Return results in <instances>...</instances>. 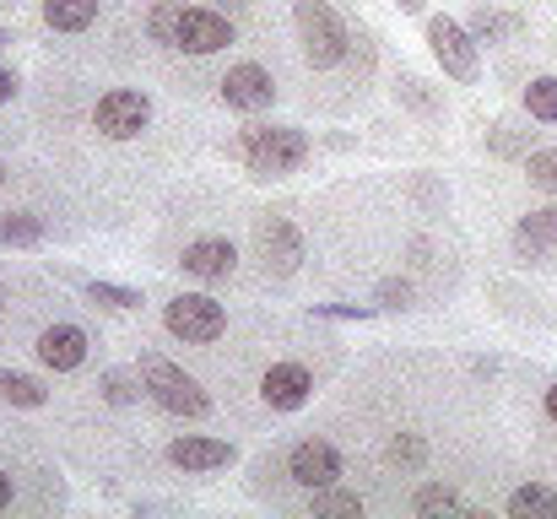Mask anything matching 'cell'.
<instances>
[{"mask_svg":"<svg viewBox=\"0 0 557 519\" xmlns=\"http://www.w3.org/2000/svg\"><path fill=\"white\" fill-rule=\"evenodd\" d=\"M141 384H147V395H152L169 417H185V422L211 417V395L200 390V379H189L180 362H169V357H158V351H141Z\"/></svg>","mask_w":557,"mask_h":519,"instance_id":"3","label":"cell"},{"mask_svg":"<svg viewBox=\"0 0 557 519\" xmlns=\"http://www.w3.org/2000/svg\"><path fill=\"white\" fill-rule=\"evenodd\" d=\"M0 400H5V406H22V411H38V406H49V390H44L33 373L0 368Z\"/></svg>","mask_w":557,"mask_h":519,"instance_id":"19","label":"cell"},{"mask_svg":"<svg viewBox=\"0 0 557 519\" xmlns=\"http://www.w3.org/2000/svg\"><path fill=\"white\" fill-rule=\"evenodd\" d=\"M163 331L185 346H211L227 331V309L211 293H180L174 304H163Z\"/></svg>","mask_w":557,"mask_h":519,"instance_id":"5","label":"cell"},{"mask_svg":"<svg viewBox=\"0 0 557 519\" xmlns=\"http://www.w3.org/2000/svg\"><path fill=\"white\" fill-rule=\"evenodd\" d=\"M0 314H5V282H0Z\"/></svg>","mask_w":557,"mask_h":519,"instance_id":"40","label":"cell"},{"mask_svg":"<svg viewBox=\"0 0 557 519\" xmlns=\"http://www.w3.org/2000/svg\"><path fill=\"white\" fill-rule=\"evenodd\" d=\"M395 98H400L411 114H438V109H444V98H438L422 76H411V71H400V76H395Z\"/></svg>","mask_w":557,"mask_h":519,"instance_id":"24","label":"cell"},{"mask_svg":"<svg viewBox=\"0 0 557 519\" xmlns=\"http://www.w3.org/2000/svg\"><path fill=\"white\" fill-rule=\"evenodd\" d=\"M5 44H11V33H5V27H0V49H5Z\"/></svg>","mask_w":557,"mask_h":519,"instance_id":"39","label":"cell"},{"mask_svg":"<svg viewBox=\"0 0 557 519\" xmlns=\"http://www.w3.org/2000/svg\"><path fill=\"white\" fill-rule=\"evenodd\" d=\"M255 255H260L265 276L287 282L304 265V233L293 227V217H260L255 222Z\"/></svg>","mask_w":557,"mask_h":519,"instance_id":"7","label":"cell"},{"mask_svg":"<svg viewBox=\"0 0 557 519\" xmlns=\"http://www.w3.org/2000/svg\"><path fill=\"white\" fill-rule=\"evenodd\" d=\"M92 125H98V136H109V141H136V136L152 125V98L136 92V87H114V92H103V98L92 103Z\"/></svg>","mask_w":557,"mask_h":519,"instance_id":"6","label":"cell"},{"mask_svg":"<svg viewBox=\"0 0 557 519\" xmlns=\"http://www.w3.org/2000/svg\"><path fill=\"white\" fill-rule=\"evenodd\" d=\"M260 400L271 411H304L314 400V373L304 362H271L260 379Z\"/></svg>","mask_w":557,"mask_h":519,"instance_id":"11","label":"cell"},{"mask_svg":"<svg viewBox=\"0 0 557 519\" xmlns=\"http://www.w3.org/2000/svg\"><path fill=\"white\" fill-rule=\"evenodd\" d=\"M11 98H16V76H11V71H5V65H0V109H5V103H11Z\"/></svg>","mask_w":557,"mask_h":519,"instance_id":"33","label":"cell"},{"mask_svg":"<svg viewBox=\"0 0 557 519\" xmlns=\"http://www.w3.org/2000/svg\"><path fill=\"white\" fill-rule=\"evenodd\" d=\"M180 265H185V276H195V282H227L238 271V249L227 238H195V244H185Z\"/></svg>","mask_w":557,"mask_h":519,"instance_id":"14","label":"cell"},{"mask_svg":"<svg viewBox=\"0 0 557 519\" xmlns=\"http://www.w3.org/2000/svg\"><path fill=\"white\" fill-rule=\"evenodd\" d=\"M87 346H92V336L82 331V325H71V320H60V325H49L44 336H38V362L44 368H54V373H76L82 362H87Z\"/></svg>","mask_w":557,"mask_h":519,"instance_id":"13","label":"cell"},{"mask_svg":"<svg viewBox=\"0 0 557 519\" xmlns=\"http://www.w3.org/2000/svg\"><path fill=\"white\" fill-rule=\"evenodd\" d=\"M487 152L493 158H531L536 152V131H525L520 120H493V131H487Z\"/></svg>","mask_w":557,"mask_h":519,"instance_id":"17","label":"cell"},{"mask_svg":"<svg viewBox=\"0 0 557 519\" xmlns=\"http://www.w3.org/2000/svg\"><path fill=\"white\" fill-rule=\"evenodd\" d=\"M98 395L125 411V406H136V400L147 395V384H141L136 373H125V368H103V373H98Z\"/></svg>","mask_w":557,"mask_h":519,"instance_id":"22","label":"cell"},{"mask_svg":"<svg viewBox=\"0 0 557 519\" xmlns=\"http://www.w3.org/2000/svg\"><path fill=\"white\" fill-rule=\"evenodd\" d=\"M227 44H233V16L227 11H211V5H185L180 11L174 49H185V54H216Z\"/></svg>","mask_w":557,"mask_h":519,"instance_id":"10","label":"cell"},{"mask_svg":"<svg viewBox=\"0 0 557 519\" xmlns=\"http://www.w3.org/2000/svg\"><path fill=\"white\" fill-rule=\"evenodd\" d=\"M82 293H87L98 309H120V314H125V309H141V293H136V287H120V282H98V276H92V282H82Z\"/></svg>","mask_w":557,"mask_h":519,"instance_id":"27","label":"cell"},{"mask_svg":"<svg viewBox=\"0 0 557 519\" xmlns=\"http://www.w3.org/2000/svg\"><path fill=\"white\" fill-rule=\"evenodd\" d=\"M216 5H222V11H233V16H238V11H249V0H216Z\"/></svg>","mask_w":557,"mask_h":519,"instance_id":"38","label":"cell"},{"mask_svg":"<svg viewBox=\"0 0 557 519\" xmlns=\"http://www.w3.org/2000/svg\"><path fill=\"white\" fill-rule=\"evenodd\" d=\"M395 5H400L406 16H422V11H428V0H395Z\"/></svg>","mask_w":557,"mask_h":519,"instance_id":"36","label":"cell"},{"mask_svg":"<svg viewBox=\"0 0 557 519\" xmlns=\"http://www.w3.org/2000/svg\"><path fill=\"white\" fill-rule=\"evenodd\" d=\"M44 22L54 33H87L98 22V0H44Z\"/></svg>","mask_w":557,"mask_h":519,"instance_id":"18","label":"cell"},{"mask_svg":"<svg viewBox=\"0 0 557 519\" xmlns=\"http://www.w3.org/2000/svg\"><path fill=\"white\" fill-rule=\"evenodd\" d=\"M411 298H417V287H411L406 276H384V282L373 287V309H379V314H406Z\"/></svg>","mask_w":557,"mask_h":519,"instance_id":"28","label":"cell"},{"mask_svg":"<svg viewBox=\"0 0 557 519\" xmlns=\"http://www.w3.org/2000/svg\"><path fill=\"white\" fill-rule=\"evenodd\" d=\"M293 27H298L304 60L314 71H331L352 54V33H347V22L336 16L331 0H293Z\"/></svg>","mask_w":557,"mask_h":519,"instance_id":"2","label":"cell"},{"mask_svg":"<svg viewBox=\"0 0 557 519\" xmlns=\"http://www.w3.org/2000/svg\"><path fill=\"white\" fill-rule=\"evenodd\" d=\"M509 519H557V493L542 482H525L509 493Z\"/></svg>","mask_w":557,"mask_h":519,"instance_id":"20","label":"cell"},{"mask_svg":"<svg viewBox=\"0 0 557 519\" xmlns=\"http://www.w3.org/2000/svg\"><path fill=\"white\" fill-rule=\"evenodd\" d=\"M180 0H158L152 11H147V33H152V44H169L174 49V33H180Z\"/></svg>","mask_w":557,"mask_h":519,"instance_id":"30","label":"cell"},{"mask_svg":"<svg viewBox=\"0 0 557 519\" xmlns=\"http://www.w3.org/2000/svg\"><path fill=\"white\" fill-rule=\"evenodd\" d=\"M233 460H238V449H233L227 438H211V433H185V438H174V444H169V466H174V471H185V477L222 471V466H233Z\"/></svg>","mask_w":557,"mask_h":519,"instance_id":"12","label":"cell"},{"mask_svg":"<svg viewBox=\"0 0 557 519\" xmlns=\"http://www.w3.org/2000/svg\"><path fill=\"white\" fill-rule=\"evenodd\" d=\"M384 460H389L395 471H422V466H428V444H422L417 433H395L389 449H384Z\"/></svg>","mask_w":557,"mask_h":519,"instance_id":"29","label":"cell"},{"mask_svg":"<svg viewBox=\"0 0 557 519\" xmlns=\"http://www.w3.org/2000/svg\"><path fill=\"white\" fill-rule=\"evenodd\" d=\"M0 244H5V249H33V244H44V217H33V211H5V217H0Z\"/></svg>","mask_w":557,"mask_h":519,"instance_id":"23","label":"cell"},{"mask_svg":"<svg viewBox=\"0 0 557 519\" xmlns=\"http://www.w3.org/2000/svg\"><path fill=\"white\" fill-rule=\"evenodd\" d=\"M547 249H557V206H536L515 222V255L536 265Z\"/></svg>","mask_w":557,"mask_h":519,"instance_id":"15","label":"cell"},{"mask_svg":"<svg viewBox=\"0 0 557 519\" xmlns=\"http://www.w3.org/2000/svg\"><path fill=\"white\" fill-rule=\"evenodd\" d=\"M216 87H222V103L238 109V114H260V109L276 103V82H271V71H265L260 60H238V65H227V76H222Z\"/></svg>","mask_w":557,"mask_h":519,"instance_id":"9","label":"cell"},{"mask_svg":"<svg viewBox=\"0 0 557 519\" xmlns=\"http://www.w3.org/2000/svg\"><path fill=\"white\" fill-rule=\"evenodd\" d=\"M460 509H466V498L455 487H444V482H428L411 498V515H460Z\"/></svg>","mask_w":557,"mask_h":519,"instance_id":"25","label":"cell"},{"mask_svg":"<svg viewBox=\"0 0 557 519\" xmlns=\"http://www.w3.org/2000/svg\"><path fill=\"white\" fill-rule=\"evenodd\" d=\"M525 114L536 125H557V76H536L525 87Z\"/></svg>","mask_w":557,"mask_h":519,"instance_id":"26","label":"cell"},{"mask_svg":"<svg viewBox=\"0 0 557 519\" xmlns=\"http://www.w3.org/2000/svg\"><path fill=\"white\" fill-rule=\"evenodd\" d=\"M5 509H11V477L0 471V515H5Z\"/></svg>","mask_w":557,"mask_h":519,"instance_id":"35","label":"cell"},{"mask_svg":"<svg viewBox=\"0 0 557 519\" xmlns=\"http://www.w3.org/2000/svg\"><path fill=\"white\" fill-rule=\"evenodd\" d=\"M547 417H553V422H557V379H553V384H547Z\"/></svg>","mask_w":557,"mask_h":519,"instance_id":"37","label":"cell"},{"mask_svg":"<svg viewBox=\"0 0 557 519\" xmlns=\"http://www.w3.org/2000/svg\"><path fill=\"white\" fill-rule=\"evenodd\" d=\"M238 152L255 178H287L309 163V136L298 125H249L238 136Z\"/></svg>","mask_w":557,"mask_h":519,"instance_id":"1","label":"cell"},{"mask_svg":"<svg viewBox=\"0 0 557 519\" xmlns=\"http://www.w3.org/2000/svg\"><path fill=\"white\" fill-rule=\"evenodd\" d=\"M287 477L298 487H309V493L314 487H336L347 477V460H342V449L331 438H298L293 455H287Z\"/></svg>","mask_w":557,"mask_h":519,"instance_id":"8","label":"cell"},{"mask_svg":"<svg viewBox=\"0 0 557 519\" xmlns=\"http://www.w3.org/2000/svg\"><path fill=\"white\" fill-rule=\"evenodd\" d=\"M0 189H5V163H0Z\"/></svg>","mask_w":557,"mask_h":519,"instance_id":"41","label":"cell"},{"mask_svg":"<svg viewBox=\"0 0 557 519\" xmlns=\"http://www.w3.org/2000/svg\"><path fill=\"white\" fill-rule=\"evenodd\" d=\"M466 27L476 33V44H504V38H520L531 22H525V11H504V5H476L471 16H466Z\"/></svg>","mask_w":557,"mask_h":519,"instance_id":"16","label":"cell"},{"mask_svg":"<svg viewBox=\"0 0 557 519\" xmlns=\"http://www.w3.org/2000/svg\"><path fill=\"white\" fill-rule=\"evenodd\" d=\"M314 314L320 320H373L379 309L373 304H314Z\"/></svg>","mask_w":557,"mask_h":519,"instance_id":"32","label":"cell"},{"mask_svg":"<svg viewBox=\"0 0 557 519\" xmlns=\"http://www.w3.org/2000/svg\"><path fill=\"white\" fill-rule=\"evenodd\" d=\"M428 49H433V60H438V71H444L449 82L471 87V82L482 76V44H476V33H471L466 22H455V16H428Z\"/></svg>","mask_w":557,"mask_h":519,"instance_id":"4","label":"cell"},{"mask_svg":"<svg viewBox=\"0 0 557 519\" xmlns=\"http://www.w3.org/2000/svg\"><path fill=\"white\" fill-rule=\"evenodd\" d=\"M309 509H314V519H363V498L342 493V487H314Z\"/></svg>","mask_w":557,"mask_h":519,"instance_id":"21","label":"cell"},{"mask_svg":"<svg viewBox=\"0 0 557 519\" xmlns=\"http://www.w3.org/2000/svg\"><path fill=\"white\" fill-rule=\"evenodd\" d=\"M525 178L557 195V147H536V152L525 158Z\"/></svg>","mask_w":557,"mask_h":519,"instance_id":"31","label":"cell"},{"mask_svg":"<svg viewBox=\"0 0 557 519\" xmlns=\"http://www.w3.org/2000/svg\"><path fill=\"white\" fill-rule=\"evenodd\" d=\"M471 373H476V379H493V373H498V362H493V357H476V362H471Z\"/></svg>","mask_w":557,"mask_h":519,"instance_id":"34","label":"cell"}]
</instances>
